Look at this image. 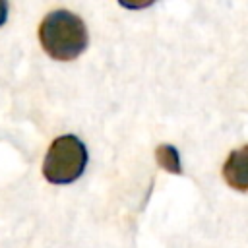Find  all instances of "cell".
I'll return each instance as SVG.
<instances>
[{"mask_svg": "<svg viewBox=\"0 0 248 248\" xmlns=\"http://www.w3.org/2000/svg\"><path fill=\"white\" fill-rule=\"evenodd\" d=\"M39 39L54 60H74L87 46V29L81 17L68 10H54L45 16L39 27Z\"/></svg>", "mask_w": 248, "mask_h": 248, "instance_id": "1", "label": "cell"}, {"mask_svg": "<svg viewBox=\"0 0 248 248\" xmlns=\"http://www.w3.org/2000/svg\"><path fill=\"white\" fill-rule=\"evenodd\" d=\"M87 165V149L83 141L72 134L56 138L45 157L43 174L52 184H70L78 180Z\"/></svg>", "mask_w": 248, "mask_h": 248, "instance_id": "2", "label": "cell"}, {"mask_svg": "<svg viewBox=\"0 0 248 248\" xmlns=\"http://www.w3.org/2000/svg\"><path fill=\"white\" fill-rule=\"evenodd\" d=\"M155 157L159 161V165L167 170V172H172V174H180L182 172V167H180V157H178V151L174 145H159L155 149Z\"/></svg>", "mask_w": 248, "mask_h": 248, "instance_id": "4", "label": "cell"}, {"mask_svg": "<svg viewBox=\"0 0 248 248\" xmlns=\"http://www.w3.org/2000/svg\"><path fill=\"white\" fill-rule=\"evenodd\" d=\"M8 17V0H0V27L6 23Z\"/></svg>", "mask_w": 248, "mask_h": 248, "instance_id": "6", "label": "cell"}, {"mask_svg": "<svg viewBox=\"0 0 248 248\" xmlns=\"http://www.w3.org/2000/svg\"><path fill=\"white\" fill-rule=\"evenodd\" d=\"M120 6L128 8V10H141V8H147L151 6L155 0H118Z\"/></svg>", "mask_w": 248, "mask_h": 248, "instance_id": "5", "label": "cell"}, {"mask_svg": "<svg viewBox=\"0 0 248 248\" xmlns=\"http://www.w3.org/2000/svg\"><path fill=\"white\" fill-rule=\"evenodd\" d=\"M223 178L231 188L248 192V145L234 149L227 157L223 165Z\"/></svg>", "mask_w": 248, "mask_h": 248, "instance_id": "3", "label": "cell"}]
</instances>
